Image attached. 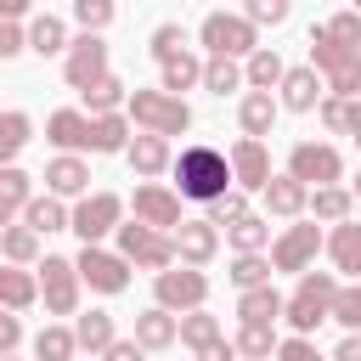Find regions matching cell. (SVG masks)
<instances>
[{
    "instance_id": "cell-16",
    "label": "cell",
    "mask_w": 361,
    "mask_h": 361,
    "mask_svg": "<svg viewBox=\"0 0 361 361\" xmlns=\"http://www.w3.org/2000/svg\"><path fill=\"white\" fill-rule=\"evenodd\" d=\"M276 90H282L276 102H282L288 113H316V107H322V96H327V79H322V73L305 62V68H288Z\"/></svg>"
},
{
    "instance_id": "cell-26",
    "label": "cell",
    "mask_w": 361,
    "mask_h": 361,
    "mask_svg": "<svg viewBox=\"0 0 361 361\" xmlns=\"http://www.w3.org/2000/svg\"><path fill=\"white\" fill-rule=\"evenodd\" d=\"M276 96H265V90H248L243 96V107H237V124H243V135L248 141H265L271 135V124H276Z\"/></svg>"
},
{
    "instance_id": "cell-49",
    "label": "cell",
    "mask_w": 361,
    "mask_h": 361,
    "mask_svg": "<svg viewBox=\"0 0 361 361\" xmlns=\"http://www.w3.org/2000/svg\"><path fill=\"white\" fill-rule=\"evenodd\" d=\"M327 96H338V102H355V96H361V51L350 56V68H344L338 79H327Z\"/></svg>"
},
{
    "instance_id": "cell-2",
    "label": "cell",
    "mask_w": 361,
    "mask_h": 361,
    "mask_svg": "<svg viewBox=\"0 0 361 361\" xmlns=\"http://www.w3.org/2000/svg\"><path fill=\"white\" fill-rule=\"evenodd\" d=\"M338 276L333 271H305L299 276V288L288 293V310H282V322L293 327V338H310L322 322H333V299H338Z\"/></svg>"
},
{
    "instance_id": "cell-27",
    "label": "cell",
    "mask_w": 361,
    "mask_h": 361,
    "mask_svg": "<svg viewBox=\"0 0 361 361\" xmlns=\"http://www.w3.org/2000/svg\"><path fill=\"white\" fill-rule=\"evenodd\" d=\"M28 203H34V180H28L17 164H11V169H0V231H6Z\"/></svg>"
},
{
    "instance_id": "cell-62",
    "label": "cell",
    "mask_w": 361,
    "mask_h": 361,
    "mask_svg": "<svg viewBox=\"0 0 361 361\" xmlns=\"http://www.w3.org/2000/svg\"><path fill=\"white\" fill-rule=\"evenodd\" d=\"M0 361H17V355H0Z\"/></svg>"
},
{
    "instance_id": "cell-5",
    "label": "cell",
    "mask_w": 361,
    "mask_h": 361,
    "mask_svg": "<svg viewBox=\"0 0 361 361\" xmlns=\"http://www.w3.org/2000/svg\"><path fill=\"white\" fill-rule=\"evenodd\" d=\"M118 226H124V197L118 192H90V197L73 203V226L68 231H79L85 248H102V237L118 231Z\"/></svg>"
},
{
    "instance_id": "cell-10",
    "label": "cell",
    "mask_w": 361,
    "mask_h": 361,
    "mask_svg": "<svg viewBox=\"0 0 361 361\" xmlns=\"http://www.w3.org/2000/svg\"><path fill=\"white\" fill-rule=\"evenodd\" d=\"M39 299H45L51 316H79V271H73V259L45 254V265H39Z\"/></svg>"
},
{
    "instance_id": "cell-39",
    "label": "cell",
    "mask_w": 361,
    "mask_h": 361,
    "mask_svg": "<svg viewBox=\"0 0 361 361\" xmlns=\"http://www.w3.org/2000/svg\"><path fill=\"white\" fill-rule=\"evenodd\" d=\"M79 355V344H73V327H39L34 333V361H73Z\"/></svg>"
},
{
    "instance_id": "cell-55",
    "label": "cell",
    "mask_w": 361,
    "mask_h": 361,
    "mask_svg": "<svg viewBox=\"0 0 361 361\" xmlns=\"http://www.w3.org/2000/svg\"><path fill=\"white\" fill-rule=\"evenodd\" d=\"M102 361H147V350H141L135 338H118V344H113V350H107Z\"/></svg>"
},
{
    "instance_id": "cell-31",
    "label": "cell",
    "mask_w": 361,
    "mask_h": 361,
    "mask_svg": "<svg viewBox=\"0 0 361 361\" xmlns=\"http://www.w3.org/2000/svg\"><path fill=\"white\" fill-rule=\"evenodd\" d=\"M350 56H355V51H344V45H333V39L322 34V23L310 28V68H316L322 79H338V73L350 68Z\"/></svg>"
},
{
    "instance_id": "cell-3",
    "label": "cell",
    "mask_w": 361,
    "mask_h": 361,
    "mask_svg": "<svg viewBox=\"0 0 361 361\" xmlns=\"http://www.w3.org/2000/svg\"><path fill=\"white\" fill-rule=\"evenodd\" d=\"M124 118L141 130V135H180V130H192V107L180 102V96H164V90H130V102H124Z\"/></svg>"
},
{
    "instance_id": "cell-52",
    "label": "cell",
    "mask_w": 361,
    "mask_h": 361,
    "mask_svg": "<svg viewBox=\"0 0 361 361\" xmlns=\"http://www.w3.org/2000/svg\"><path fill=\"white\" fill-rule=\"evenodd\" d=\"M316 113H322V130L350 135V124H344V102H338V96H322V107H316Z\"/></svg>"
},
{
    "instance_id": "cell-48",
    "label": "cell",
    "mask_w": 361,
    "mask_h": 361,
    "mask_svg": "<svg viewBox=\"0 0 361 361\" xmlns=\"http://www.w3.org/2000/svg\"><path fill=\"white\" fill-rule=\"evenodd\" d=\"M333 322H344L350 333H361V282L338 288V299H333Z\"/></svg>"
},
{
    "instance_id": "cell-14",
    "label": "cell",
    "mask_w": 361,
    "mask_h": 361,
    "mask_svg": "<svg viewBox=\"0 0 361 361\" xmlns=\"http://www.w3.org/2000/svg\"><path fill=\"white\" fill-rule=\"evenodd\" d=\"M169 243H175V259L180 265H209L214 254H220V226H209V220H180L175 231H169Z\"/></svg>"
},
{
    "instance_id": "cell-25",
    "label": "cell",
    "mask_w": 361,
    "mask_h": 361,
    "mask_svg": "<svg viewBox=\"0 0 361 361\" xmlns=\"http://www.w3.org/2000/svg\"><path fill=\"white\" fill-rule=\"evenodd\" d=\"M34 299H39V276L23 271V265H6V259H0V310L17 316V310H28Z\"/></svg>"
},
{
    "instance_id": "cell-32",
    "label": "cell",
    "mask_w": 361,
    "mask_h": 361,
    "mask_svg": "<svg viewBox=\"0 0 361 361\" xmlns=\"http://www.w3.org/2000/svg\"><path fill=\"white\" fill-rule=\"evenodd\" d=\"M192 85H203V62H197L192 51H180L175 62L158 68V90H164V96H180V90H192Z\"/></svg>"
},
{
    "instance_id": "cell-34",
    "label": "cell",
    "mask_w": 361,
    "mask_h": 361,
    "mask_svg": "<svg viewBox=\"0 0 361 361\" xmlns=\"http://www.w3.org/2000/svg\"><path fill=\"white\" fill-rule=\"evenodd\" d=\"M28 135H34V118L28 113H0V169H11V158L28 147Z\"/></svg>"
},
{
    "instance_id": "cell-46",
    "label": "cell",
    "mask_w": 361,
    "mask_h": 361,
    "mask_svg": "<svg viewBox=\"0 0 361 361\" xmlns=\"http://www.w3.org/2000/svg\"><path fill=\"white\" fill-rule=\"evenodd\" d=\"M322 34H327L333 45H344V51H361V11H338V17H327Z\"/></svg>"
},
{
    "instance_id": "cell-24",
    "label": "cell",
    "mask_w": 361,
    "mask_h": 361,
    "mask_svg": "<svg viewBox=\"0 0 361 361\" xmlns=\"http://www.w3.org/2000/svg\"><path fill=\"white\" fill-rule=\"evenodd\" d=\"M327 254H333V276H361V226L344 220L327 231Z\"/></svg>"
},
{
    "instance_id": "cell-7",
    "label": "cell",
    "mask_w": 361,
    "mask_h": 361,
    "mask_svg": "<svg viewBox=\"0 0 361 361\" xmlns=\"http://www.w3.org/2000/svg\"><path fill=\"white\" fill-rule=\"evenodd\" d=\"M113 237H118V254H124L130 265L152 271V276H164V271L175 265V243H169L164 231H147V226H135V220H130V226H118Z\"/></svg>"
},
{
    "instance_id": "cell-9",
    "label": "cell",
    "mask_w": 361,
    "mask_h": 361,
    "mask_svg": "<svg viewBox=\"0 0 361 361\" xmlns=\"http://www.w3.org/2000/svg\"><path fill=\"white\" fill-rule=\"evenodd\" d=\"M130 209H135V226L164 231V237L186 220V214H180V192H169V186H158V180H141L135 197H130Z\"/></svg>"
},
{
    "instance_id": "cell-43",
    "label": "cell",
    "mask_w": 361,
    "mask_h": 361,
    "mask_svg": "<svg viewBox=\"0 0 361 361\" xmlns=\"http://www.w3.org/2000/svg\"><path fill=\"white\" fill-rule=\"evenodd\" d=\"M147 51H152V62L164 68V62H175L180 51H186V28L180 23H158L152 28V39H147Z\"/></svg>"
},
{
    "instance_id": "cell-61",
    "label": "cell",
    "mask_w": 361,
    "mask_h": 361,
    "mask_svg": "<svg viewBox=\"0 0 361 361\" xmlns=\"http://www.w3.org/2000/svg\"><path fill=\"white\" fill-rule=\"evenodd\" d=\"M355 147H361V130H355Z\"/></svg>"
},
{
    "instance_id": "cell-17",
    "label": "cell",
    "mask_w": 361,
    "mask_h": 361,
    "mask_svg": "<svg viewBox=\"0 0 361 361\" xmlns=\"http://www.w3.org/2000/svg\"><path fill=\"white\" fill-rule=\"evenodd\" d=\"M45 141L56 147V152H90V113H73V107H56L51 118H45Z\"/></svg>"
},
{
    "instance_id": "cell-22",
    "label": "cell",
    "mask_w": 361,
    "mask_h": 361,
    "mask_svg": "<svg viewBox=\"0 0 361 361\" xmlns=\"http://www.w3.org/2000/svg\"><path fill=\"white\" fill-rule=\"evenodd\" d=\"M73 344L90 350V355H107V350L118 344L113 316H107V310H79V316H73Z\"/></svg>"
},
{
    "instance_id": "cell-1",
    "label": "cell",
    "mask_w": 361,
    "mask_h": 361,
    "mask_svg": "<svg viewBox=\"0 0 361 361\" xmlns=\"http://www.w3.org/2000/svg\"><path fill=\"white\" fill-rule=\"evenodd\" d=\"M175 192L192 197V203L226 197V192H231V158H226L220 147H209V141L180 147V158H175Z\"/></svg>"
},
{
    "instance_id": "cell-58",
    "label": "cell",
    "mask_w": 361,
    "mask_h": 361,
    "mask_svg": "<svg viewBox=\"0 0 361 361\" xmlns=\"http://www.w3.org/2000/svg\"><path fill=\"white\" fill-rule=\"evenodd\" d=\"M197 361H237V344H226V338H220V344H214L209 355H197Z\"/></svg>"
},
{
    "instance_id": "cell-30",
    "label": "cell",
    "mask_w": 361,
    "mask_h": 361,
    "mask_svg": "<svg viewBox=\"0 0 361 361\" xmlns=\"http://www.w3.org/2000/svg\"><path fill=\"white\" fill-rule=\"evenodd\" d=\"M282 310H288V299H282L271 282H265V288L237 293V316H243V322H271V327H276V316H282Z\"/></svg>"
},
{
    "instance_id": "cell-47",
    "label": "cell",
    "mask_w": 361,
    "mask_h": 361,
    "mask_svg": "<svg viewBox=\"0 0 361 361\" xmlns=\"http://www.w3.org/2000/svg\"><path fill=\"white\" fill-rule=\"evenodd\" d=\"M73 23H79L85 34H102V28L113 23V0H73Z\"/></svg>"
},
{
    "instance_id": "cell-29",
    "label": "cell",
    "mask_w": 361,
    "mask_h": 361,
    "mask_svg": "<svg viewBox=\"0 0 361 361\" xmlns=\"http://www.w3.org/2000/svg\"><path fill=\"white\" fill-rule=\"evenodd\" d=\"M282 73H288V62H282V56H276L271 45H259V51H254V56L243 62V79H248V90H265V96H271L276 85H282Z\"/></svg>"
},
{
    "instance_id": "cell-44",
    "label": "cell",
    "mask_w": 361,
    "mask_h": 361,
    "mask_svg": "<svg viewBox=\"0 0 361 361\" xmlns=\"http://www.w3.org/2000/svg\"><path fill=\"white\" fill-rule=\"evenodd\" d=\"M231 282H237V293L265 288V282H271V259H265V254H237V259H231Z\"/></svg>"
},
{
    "instance_id": "cell-45",
    "label": "cell",
    "mask_w": 361,
    "mask_h": 361,
    "mask_svg": "<svg viewBox=\"0 0 361 361\" xmlns=\"http://www.w3.org/2000/svg\"><path fill=\"white\" fill-rule=\"evenodd\" d=\"M248 214H254V209H248V192H237V186L209 203V226H226V231H231L237 220H248Z\"/></svg>"
},
{
    "instance_id": "cell-28",
    "label": "cell",
    "mask_w": 361,
    "mask_h": 361,
    "mask_svg": "<svg viewBox=\"0 0 361 361\" xmlns=\"http://www.w3.org/2000/svg\"><path fill=\"white\" fill-rule=\"evenodd\" d=\"M23 226L34 231V237H45V231H68L73 226V209H62V197H34L28 209H23Z\"/></svg>"
},
{
    "instance_id": "cell-33",
    "label": "cell",
    "mask_w": 361,
    "mask_h": 361,
    "mask_svg": "<svg viewBox=\"0 0 361 361\" xmlns=\"http://www.w3.org/2000/svg\"><path fill=\"white\" fill-rule=\"evenodd\" d=\"M135 135H130V118L124 113H107V118H90V152H124Z\"/></svg>"
},
{
    "instance_id": "cell-50",
    "label": "cell",
    "mask_w": 361,
    "mask_h": 361,
    "mask_svg": "<svg viewBox=\"0 0 361 361\" xmlns=\"http://www.w3.org/2000/svg\"><path fill=\"white\" fill-rule=\"evenodd\" d=\"M243 17H248L254 28H259V23H271V28H276V23H288V0H248V6H243Z\"/></svg>"
},
{
    "instance_id": "cell-60",
    "label": "cell",
    "mask_w": 361,
    "mask_h": 361,
    "mask_svg": "<svg viewBox=\"0 0 361 361\" xmlns=\"http://www.w3.org/2000/svg\"><path fill=\"white\" fill-rule=\"evenodd\" d=\"M355 197H361V175H355Z\"/></svg>"
},
{
    "instance_id": "cell-36",
    "label": "cell",
    "mask_w": 361,
    "mask_h": 361,
    "mask_svg": "<svg viewBox=\"0 0 361 361\" xmlns=\"http://www.w3.org/2000/svg\"><path fill=\"white\" fill-rule=\"evenodd\" d=\"M0 259H6V265H23V271H28V265L39 259V237H34L28 226H6V231H0Z\"/></svg>"
},
{
    "instance_id": "cell-23",
    "label": "cell",
    "mask_w": 361,
    "mask_h": 361,
    "mask_svg": "<svg viewBox=\"0 0 361 361\" xmlns=\"http://www.w3.org/2000/svg\"><path fill=\"white\" fill-rule=\"evenodd\" d=\"M135 344L141 350H169V344H180V316H169V310H141L135 316Z\"/></svg>"
},
{
    "instance_id": "cell-54",
    "label": "cell",
    "mask_w": 361,
    "mask_h": 361,
    "mask_svg": "<svg viewBox=\"0 0 361 361\" xmlns=\"http://www.w3.org/2000/svg\"><path fill=\"white\" fill-rule=\"evenodd\" d=\"M17 344H23V322H17L11 310H0V355H11Z\"/></svg>"
},
{
    "instance_id": "cell-21",
    "label": "cell",
    "mask_w": 361,
    "mask_h": 361,
    "mask_svg": "<svg viewBox=\"0 0 361 361\" xmlns=\"http://www.w3.org/2000/svg\"><path fill=\"white\" fill-rule=\"evenodd\" d=\"M68 23L62 17H51V11H34L28 17V51L34 56H68Z\"/></svg>"
},
{
    "instance_id": "cell-13",
    "label": "cell",
    "mask_w": 361,
    "mask_h": 361,
    "mask_svg": "<svg viewBox=\"0 0 361 361\" xmlns=\"http://www.w3.org/2000/svg\"><path fill=\"white\" fill-rule=\"evenodd\" d=\"M316 248H322V231H316V220H305V226H288V231L271 243V271H293V276H305V271H310V259H316Z\"/></svg>"
},
{
    "instance_id": "cell-35",
    "label": "cell",
    "mask_w": 361,
    "mask_h": 361,
    "mask_svg": "<svg viewBox=\"0 0 361 361\" xmlns=\"http://www.w3.org/2000/svg\"><path fill=\"white\" fill-rule=\"evenodd\" d=\"M350 209H355V192H344V186H322V192H310V214L327 220V226H344Z\"/></svg>"
},
{
    "instance_id": "cell-19",
    "label": "cell",
    "mask_w": 361,
    "mask_h": 361,
    "mask_svg": "<svg viewBox=\"0 0 361 361\" xmlns=\"http://www.w3.org/2000/svg\"><path fill=\"white\" fill-rule=\"evenodd\" d=\"M265 197V220L276 214V220H299L305 209H310V186H299L293 175H271V186L259 192Z\"/></svg>"
},
{
    "instance_id": "cell-59",
    "label": "cell",
    "mask_w": 361,
    "mask_h": 361,
    "mask_svg": "<svg viewBox=\"0 0 361 361\" xmlns=\"http://www.w3.org/2000/svg\"><path fill=\"white\" fill-rule=\"evenodd\" d=\"M344 124H350V135L361 130V96H355V102H344Z\"/></svg>"
},
{
    "instance_id": "cell-37",
    "label": "cell",
    "mask_w": 361,
    "mask_h": 361,
    "mask_svg": "<svg viewBox=\"0 0 361 361\" xmlns=\"http://www.w3.org/2000/svg\"><path fill=\"white\" fill-rule=\"evenodd\" d=\"M180 344H186V350H197V355H209V350L220 344V322H214L209 310H192V316H180Z\"/></svg>"
},
{
    "instance_id": "cell-42",
    "label": "cell",
    "mask_w": 361,
    "mask_h": 361,
    "mask_svg": "<svg viewBox=\"0 0 361 361\" xmlns=\"http://www.w3.org/2000/svg\"><path fill=\"white\" fill-rule=\"evenodd\" d=\"M124 102H130V90H124L113 73H107V79H96V85L85 90V107H90V118H107V113H118Z\"/></svg>"
},
{
    "instance_id": "cell-56",
    "label": "cell",
    "mask_w": 361,
    "mask_h": 361,
    "mask_svg": "<svg viewBox=\"0 0 361 361\" xmlns=\"http://www.w3.org/2000/svg\"><path fill=\"white\" fill-rule=\"evenodd\" d=\"M333 361H361V333H344L338 350H333Z\"/></svg>"
},
{
    "instance_id": "cell-11",
    "label": "cell",
    "mask_w": 361,
    "mask_h": 361,
    "mask_svg": "<svg viewBox=\"0 0 361 361\" xmlns=\"http://www.w3.org/2000/svg\"><path fill=\"white\" fill-rule=\"evenodd\" d=\"M73 271H79V282L90 293H124L130 288V259L124 254H107V248H79Z\"/></svg>"
},
{
    "instance_id": "cell-20",
    "label": "cell",
    "mask_w": 361,
    "mask_h": 361,
    "mask_svg": "<svg viewBox=\"0 0 361 361\" xmlns=\"http://www.w3.org/2000/svg\"><path fill=\"white\" fill-rule=\"evenodd\" d=\"M124 158H130L135 180H152V175L175 169V152H169V141H164V135H135V141L124 147Z\"/></svg>"
},
{
    "instance_id": "cell-57",
    "label": "cell",
    "mask_w": 361,
    "mask_h": 361,
    "mask_svg": "<svg viewBox=\"0 0 361 361\" xmlns=\"http://www.w3.org/2000/svg\"><path fill=\"white\" fill-rule=\"evenodd\" d=\"M17 17H28V0H0V23H17Z\"/></svg>"
},
{
    "instance_id": "cell-8",
    "label": "cell",
    "mask_w": 361,
    "mask_h": 361,
    "mask_svg": "<svg viewBox=\"0 0 361 361\" xmlns=\"http://www.w3.org/2000/svg\"><path fill=\"white\" fill-rule=\"evenodd\" d=\"M152 293H158V310H180V316H192V310H203V299H209V276L203 271H192V265H169L164 276H152Z\"/></svg>"
},
{
    "instance_id": "cell-4",
    "label": "cell",
    "mask_w": 361,
    "mask_h": 361,
    "mask_svg": "<svg viewBox=\"0 0 361 361\" xmlns=\"http://www.w3.org/2000/svg\"><path fill=\"white\" fill-rule=\"evenodd\" d=\"M197 39L209 45V56H226V62H248L259 51V28L243 17V11H209Z\"/></svg>"
},
{
    "instance_id": "cell-18",
    "label": "cell",
    "mask_w": 361,
    "mask_h": 361,
    "mask_svg": "<svg viewBox=\"0 0 361 361\" xmlns=\"http://www.w3.org/2000/svg\"><path fill=\"white\" fill-rule=\"evenodd\" d=\"M45 192L51 197H90V164L73 152H56L45 164Z\"/></svg>"
},
{
    "instance_id": "cell-6",
    "label": "cell",
    "mask_w": 361,
    "mask_h": 361,
    "mask_svg": "<svg viewBox=\"0 0 361 361\" xmlns=\"http://www.w3.org/2000/svg\"><path fill=\"white\" fill-rule=\"evenodd\" d=\"M288 175L299 180V186H338V175H344V158H338V147H327V141H293V152H288Z\"/></svg>"
},
{
    "instance_id": "cell-41",
    "label": "cell",
    "mask_w": 361,
    "mask_h": 361,
    "mask_svg": "<svg viewBox=\"0 0 361 361\" xmlns=\"http://www.w3.org/2000/svg\"><path fill=\"white\" fill-rule=\"evenodd\" d=\"M243 62H226V56H209L203 62V90L209 96H226V90H243Z\"/></svg>"
},
{
    "instance_id": "cell-12",
    "label": "cell",
    "mask_w": 361,
    "mask_h": 361,
    "mask_svg": "<svg viewBox=\"0 0 361 361\" xmlns=\"http://www.w3.org/2000/svg\"><path fill=\"white\" fill-rule=\"evenodd\" d=\"M62 73H68V85L85 96L96 79H107V39H102V34H79V39L68 45V56H62Z\"/></svg>"
},
{
    "instance_id": "cell-63",
    "label": "cell",
    "mask_w": 361,
    "mask_h": 361,
    "mask_svg": "<svg viewBox=\"0 0 361 361\" xmlns=\"http://www.w3.org/2000/svg\"><path fill=\"white\" fill-rule=\"evenodd\" d=\"M271 361H276V355H271Z\"/></svg>"
},
{
    "instance_id": "cell-15",
    "label": "cell",
    "mask_w": 361,
    "mask_h": 361,
    "mask_svg": "<svg viewBox=\"0 0 361 361\" xmlns=\"http://www.w3.org/2000/svg\"><path fill=\"white\" fill-rule=\"evenodd\" d=\"M231 180H237V192H265L271 186V152H265V141H237L231 152Z\"/></svg>"
},
{
    "instance_id": "cell-38",
    "label": "cell",
    "mask_w": 361,
    "mask_h": 361,
    "mask_svg": "<svg viewBox=\"0 0 361 361\" xmlns=\"http://www.w3.org/2000/svg\"><path fill=\"white\" fill-rule=\"evenodd\" d=\"M276 327L271 322H243V333H237V355H248V361H271L276 355Z\"/></svg>"
},
{
    "instance_id": "cell-40",
    "label": "cell",
    "mask_w": 361,
    "mask_h": 361,
    "mask_svg": "<svg viewBox=\"0 0 361 361\" xmlns=\"http://www.w3.org/2000/svg\"><path fill=\"white\" fill-rule=\"evenodd\" d=\"M226 243H231L237 254H265V243H271V220H265V214H248V220H237V226L226 231Z\"/></svg>"
},
{
    "instance_id": "cell-51",
    "label": "cell",
    "mask_w": 361,
    "mask_h": 361,
    "mask_svg": "<svg viewBox=\"0 0 361 361\" xmlns=\"http://www.w3.org/2000/svg\"><path fill=\"white\" fill-rule=\"evenodd\" d=\"M276 361H327V355H322L310 338H282V344H276Z\"/></svg>"
},
{
    "instance_id": "cell-53",
    "label": "cell",
    "mask_w": 361,
    "mask_h": 361,
    "mask_svg": "<svg viewBox=\"0 0 361 361\" xmlns=\"http://www.w3.org/2000/svg\"><path fill=\"white\" fill-rule=\"evenodd\" d=\"M17 51H28V28H17V23H0V62H11Z\"/></svg>"
}]
</instances>
